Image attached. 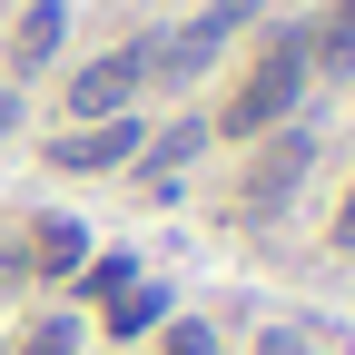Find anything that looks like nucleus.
I'll list each match as a JSON object with an SVG mask.
<instances>
[{
	"label": "nucleus",
	"mask_w": 355,
	"mask_h": 355,
	"mask_svg": "<svg viewBox=\"0 0 355 355\" xmlns=\"http://www.w3.org/2000/svg\"><path fill=\"white\" fill-rule=\"evenodd\" d=\"M306 99H316V50H306V20H277V30H257V50H247V69L227 79V99L207 109V128H217L227 148H257L266 128L306 119Z\"/></svg>",
	"instance_id": "obj_1"
},
{
	"label": "nucleus",
	"mask_w": 355,
	"mask_h": 355,
	"mask_svg": "<svg viewBox=\"0 0 355 355\" xmlns=\"http://www.w3.org/2000/svg\"><path fill=\"white\" fill-rule=\"evenodd\" d=\"M257 20H266V0H207V10H188L178 30H148V89H198Z\"/></svg>",
	"instance_id": "obj_2"
},
{
	"label": "nucleus",
	"mask_w": 355,
	"mask_h": 355,
	"mask_svg": "<svg viewBox=\"0 0 355 355\" xmlns=\"http://www.w3.org/2000/svg\"><path fill=\"white\" fill-rule=\"evenodd\" d=\"M306 168H316V119L266 128V139L247 148V178H237V217H247V227L286 217V207H296V188H306Z\"/></svg>",
	"instance_id": "obj_3"
},
{
	"label": "nucleus",
	"mask_w": 355,
	"mask_h": 355,
	"mask_svg": "<svg viewBox=\"0 0 355 355\" xmlns=\"http://www.w3.org/2000/svg\"><path fill=\"white\" fill-rule=\"evenodd\" d=\"M139 99H148V40H119V50L79 60V69L60 79V109H69V128H89V119H119V109H139Z\"/></svg>",
	"instance_id": "obj_4"
},
{
	"label": "nucleus",
	"mask_w": 355,
	"mask_h": 355,
	"mask_svg": "<svg viewBox=\"0 0 355 355\" xmlns=\"http://www.w3.org/2000/svg\"><path fill=\"white\" fill-rule=\"evenodd\" d=\"M148 109H119V119H89V128H60V139L50 148H40V158H50L60 178H128V158H139L148 148Z\"/></svg>",
	"instance_id": "obj_5"
},
{
	"label": "nucleus",
	"mask_w": 355,
	"mask_h": 355,
	"mask_svg": "<svg viewBox=\"0 0 355 355\" xmlns=\"http://www.w3.org/2000/svg\"><path fill=\"white\" fill-rule=\"evenodd\" d=\"M207 148H217L207 109H178L168 128H148V148L128 158V188H139V198H178V178H188V168H198Z\"/></svg>",
	"instance_id": "obj_6"
},
{
	"label": "nucleus",
	"mask_w": 355,
	"mask_h": 355,
	"mask_svg": "<svg viewBox=\"0 0 355 355\" xmlns=\"http://www.w3.org/2000/svg\"><path fill=\"white\" fill-rule=\"evenodd\" d=\"M69 60V0H30V10L10 20V69H0V79H40V69H60Z\"/></svg>",
	"instance_id": "obj_7"
},
{
	"label": "nucleus",
	"mask_w": 355,
	"mask_h": 355,
	"mask_svg": "<svg viewBox=\"0 0 355 355\" xmlns=\"http://www.w3.org/2000/svg\"><path fill=\"white\" fill-rule=\"evenodd\" d=\"M79 266H89V227H79V217H30L20 277H79Z\"/></svg>",
	"instance_id": "obj_8"
},
{
	"label": "nucleus",
	"mask_w": 355,
	"mask_h": 355,
	"mask_svg": "<svg viewBox=\"0 0 355 355\" xmlns=\"http://www.w3.org/2000/svg\"><path fill=\"white\" fill-rule=\"evenodd\" d=\"M306 50H316V79H355V0H326L306 20Z\"/></svg>",
	"instance_id": "obj_9"
},
{
	"label": "nucleus",
	"mask_w": 355,
	"mask_h": 355,
	"mask_svg": "<svg viewBox=\"0 0 355 355\" xmlns=\"http://www.w3.org/2000/svg\"><path fill=\"white\" fill-rule=\"evenodd\" d=\"M158 326H168V286H158V277H139V286L109 296V345H139V336H158Z\"/></svg>",
	"instance_id": "obj_10"
},
{
	"label": "nucleus",
	"mask_w": 355,
	"mask_h": 355,
	"mask_svg": "<svg viewBox=\"0 0 355 355\" xmlns=\"http://www.w3.org/2000/svg\"><path fill=\"white\" fill-rule=\"evenodd\" d=\"M139 277H148V266L128 257V247H89V266H79L69 286H79V306H109L119 286H139Z\"/></svg>",
	"instance_id": "obj_11"
},
{
	"label": "nucleus",
	"mask_w": 355,
	"mask_h": 355,
	"mask_svg": "<svg viewBox=\"0 0 355 355\" xmlns=\"http://www.w3.org/2000/svg\"><path fill=\"white\" fill-rule=\"evenodd\" d=\"M10 355H89V316H69V306H60V316H30Z\"/></svg>",
	"instance_id": "obj_12"
},
{
	"label": "nucleus",
	"mask_w": 355,
	"mask_h": 355,
	"mask_svg": "<svg viewBox=\"0 0 355 355\" xmlns=\"http://www.w3.org/2000/svg\"><path fill=\"white\" fill-rule=\"evenodd\" d=\"M158 355H227V345H217V326H198V316H168L158 326Z\"/></svg>",
	"instance_id": "obj_13"
},
{
	"label": "nucleus",
	"mask_w": 355,
	"mask_h": 355,
	"mask_svg": "<svg viewBox=\"0 0 355 355\" xmlns=\"http://www.w3.org/2000/svg\"><path fill=\"white\" fill-rule=\"evenodd\" d=\"M326 237H336V247H345V257H355V188H345V198H336V227H326Z\"/></svg>",
	"instance_id": "obj_14"
},
{
	"label": "nucleus",
	"mask_w": 355,
	"mask_h": 355,
	"mask_svg": "<svg viewBox=\"0 0 355 355\" xmlns=\"http://www.w3.org/2000/svg\"><path fill=\"white\" fill-rule=\"evenodd\" d=\"M10 128H20V89L0 79V139H10Z\"/></svg>",
	"instance_id": "obj_15"
},
{
	"label": "nucleus",
	"mask_w": 355,
	"mask_h": 355,
	"mask_svg": "<svg viewBox=\"0 0 355 355\" xmlns=\"http://www.w3.org/2000/svg\"><path fill=\"white\" fill-rule=\"evenodd\" d=\"M89 355H109V345H89Z\"/></svg>",
	"instance_id": "obj_16"
}]
</instances>
